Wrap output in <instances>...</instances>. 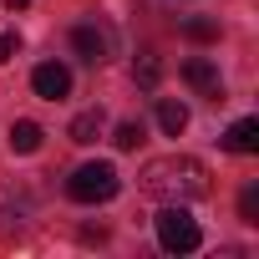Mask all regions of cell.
I'll use <instances>...</instances> for the list:
<instances>
[{"instance_id": "1", "label": "cell", "mask_w": 259, "mask_h": 259, "mask_svg": "<svg viewBox=\"0 0 259 259\" xmlns=\"http://www.w3.org/2000/svg\"><path fill=\"white\" fill-rule=\"evenodd\" d=\"M138 188L163 198V203H193V198H208V168L188 153H168V158H148L138 168Z\"/></svg>"}, {"instance_id": "2", "label": "cell", "mask_w": 259, "mask_h": 259, "mask_svg": "<svg viewBox=\"0 0 259 259\" xmlns=\"http://www.w3.org/2000/svg\"><path fill=\"white\" fill-rule=\"evenodd\" d=\"M117 188H122V178H117L112 163H81L66 178V198L71 203H107V198H117Z\"/></svg>"}, {"instance_id": "3", "label": "cell", "mask_w": 259, "mask_h": 259, "mask_svg": "<svg viewBox=\"0 0 259 259\" xmlns=\"http://www.w3.org/2000/svg\"><path fill=\"white\" fill-rule=\"evenodd\" d=\"M153 224H158V244H163L168 254H193V249L203 244L198 219H188V213H183V203H168Z\"/></svg>"}, {"instance_id": "4", "label": "cell", "mask_w": 259, "mask_h": 259, "mask_svg": "<svg viewBox=\"0 0 259 259\" xmlns=\"http://www.w3.org/2000/svg\"><path fill=\"white\" fill-rule=\"evenodd\" d=\"M71 46H76V56H87L92 66H102L112 56V31L97 26V21H81V26H71Z\"/></svg>"}, {"instance_id": "5", "label": "cell", "mask_w": 259, "mask_h": 259, "mask_svg": "<svg viewBox=\"0 0 259 259\" xmlns=\"http://www.w3.org/2000/svg\"><path fill=\"white\" fill-rule=\"evenodd\" d=\"M31 87H36V97H46V102H61V97L71 92V71H66L61 61H41V66L31 71Z\"/></svg>"}, {"instance_id": "6", "label": "cell", "mask_w": 259, "mask_h": 259, "mask_svg": "<svg viewBox=\"0 0 259 259\" xmlns=\"http://www.w3.org/2000/svg\"><path fill=\"white\" fill-rule=\"evenodd\" d=\"M183 81H188V87H198L203 97H213V102H224V81H219V71H213V61H203V56H193V61H183Z\"/></svg>"}, {"instance_id": "7", "label": "cell", "mask_w": 259, "mask_h": 259, "mask_svg": "<svg viewBox=\"0 0 259 259\" xmlns=\"http://www.w3.org/2000/svg\"><path fill=\"white\" fill-rule=\"evenodd\" d=\"M102 127H107V117H102V107H92V112H76V117H71L66 138L87 148V143H97V138H102Z\"/></svg>"}, {"instance_id": "8", "label": "cell", "mask_w": 259, "mask_h": 259, "mask_svg": "<svg viewBox=\"0 0 259 259\" xmlns=\"http://www.w3.org/2000/svg\"><path fill=\"white\" fill-rule=\"evenodd\" d=\"M224 148H229V153H254V148H259V122H254V117H239L229 133H224Z\"/></svg>"}, {"instance_id": "9", "label": "cell", "mask_w": 259, "mask_h": 259, "mask_svg": "<svg viewBox=\"0 0 259 259\" xmlns=\"http://www.w3.org/2000/svg\"><path fill=\"white\" fill-rule=\"evenodd\" d=\"M6 138H11V153H36L46 133H41V122L21 117V122H11V133H6Z\"/></svg>"}, {"instance_id": "10", "label": "cell", "mask_w": 259, "mask_h": 259, "mask_svg": "<svg viewBox=\"0 0 259 259\" xmlns=\"http://www.w3.org/2000/svg\"><path fill=\"white\" fill-rule=\"evenodd\" d=\"M158 127H163L168 138H178L183 127H188V107H183V102H168V97H163V102H158Z\"/></svg>"}, {"instance_id": "11", "label": "cell", "mask_w": 259, "mask_h": 259, "mask_svg": "<svg viewBox=\"0 0 259 259\" xmlns=\"http://www.w3.org/2000/svg\"><path fill=\"white\" fill-rule=\"evenodd\" d=\"M112 143H117L122 153H133V148L143 143V122H117V133H112Z\"/></svg>"}, {"instance_id": "12", "label": "cell", "mask_w": 259, "mask_h": 259, "mask_svg": "<svg viewBox=\"0 0 259 259\" xmlns=\"http://www.w3.org/2000/svg\"><path fill=\"white\" fill-rule=\"evenodd\" d=\"M183 36H193V41H219V21H203V16H188V21H183Z\"/></svg>"}, {"instance_id": "13", "label": "cell", "mask_w": 259, "mask_h": 259, "mask_svg": "<svg viewBox=\"0 0 259 259\" xmlns=\"http://www.w3.org/2000/svg\"><path fill=\"white\" fill-rule=\"evenodd\" d=\"M239 219H244V224H259V188H254V183L239 193Z\"/></svg>"}, {"instance_id": "14", "label": "cell", "mask_w": 259, "mask_h": 259, "mask_svg": "<svg viewBox=\"0 0 259 259\" xmlns=\"http://www.w3.org/2000/svg\"><path fill=\"white\" fill-rule=\"evenodd\" d=\"M138 81L143 87H158V56H143L138 61Z\"/></svg>"}, {"instance_id": "15", "label": "cell", "mask_w": 259, "mask_h": 259, "mask_svg": "<svg viewBox=\"0 0 259 259\" xmlns=\"http://www.w3.org/2000/svg\"><path fill=\"white\" fill-rule=\"evenodd\" d=\"M16 46H21V41H16V36H11V31H0V66H6V61H11V56H16Z\"/></svg>"}, {"instance_id": "16", "label": "cell", "mask_w": 259, "mask_h": 259, "mask_svg": "<svg viewBox=\"0 0 259 259\" xmlns=\"http://www.w3.org/2000/svg\"><path fill=\"white\" fill-rule=\"evenodd\" d=\"M6 6H11V11H26V6H31V0H6Z\"/></svg>"}]
</instances>
